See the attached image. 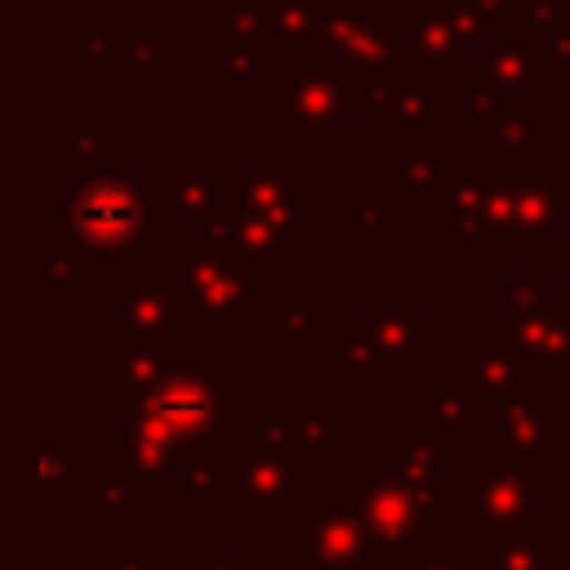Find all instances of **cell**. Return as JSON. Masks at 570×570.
Returning <instances> with one entry per match:
<instances>
[{
	"label": "cell",
	"instance_id": "cell-1",
	"mask_svg": "<svg viewBox=\"0 0 570 570\" xmlns=\"http://www.w3.org/2000/svg\"><path fill=\"white\" fill-rule=\"evenodd\" d=\"M116 214H134V205H129L116 187H111V191H94V196H85V205H80V223H85V232L98 236V240H120V232L111 227Z\"/></svg>",
	"mask_w": 570,
	"mask_h": 570
},
{
	"label": "cell",
	"instance_id": "cell-2",
	"mask_svg": "<svg viewBox=\"0 0 570 570\" xmlns=\"http://www.w3.org/2000/svg\"><path fill=\"white\" fill-rule=\"evenodd\" d=\"M347 548H352V539L338 534L334 521H316L312 525V539H307L303 570H338V566H347Z\"/></svg>",
	"mask_w": 570,
	"mask_h": 570
},
{
	"label": "cell",
	"instance_id": "cell-3",
	"mask_svg": "<svg viewBox=\"0 0 570 570\" xmlns=\"http://www.w3.org/2000/svg\"><path fill=\"white\" fill-rule=\"evenodd\" d=\"M98 570H160L151 557H111V561H102Z\"/></svg>",
	"mask_w": 570,
	"mask_h": 570
},
{
	"label": "cell",
	"instance_id": "cell-4",
	"mask_svg": "<svg viewBox=\"0 0 570 570\" xmlns=\"http://www.w3.org/2000/svg\"><path fill=\"white\" fill-rule=\"evenodd\" d=\"M200 570H236V566H232V561H227V557H209V561H205V566H200Z\"/></svg>",
	"mask_w": 570,
	"mask_h": 570
}]
</instances>
